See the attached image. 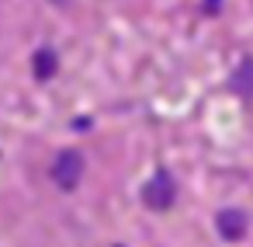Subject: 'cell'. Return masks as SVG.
<instances>
[{"label": "cell", "instance_id": "obj_2", "mask_svg": "<svg viewBox=\"0 0 253 247\" xmlns=\"http://www.w3.org/2000/svg\"><path fill=\"white\" fill-rule=\"evenodd\" d=\"M177 202V181L167 167H156V174L142 185V205L153 212H167Z\"/></svg>", "mask_w": 253, "mask_h": 247}, {"label": "cell", "instance_id": "obj_3", "mask_svg": "<svg viewBox=\"0 0 253 247\" xmlns=\"http://www.w3.org/2000/svg\"><path fill=\"white\" fill-rule=\"evenodd\" d=\"M215 230H218V237H222V240L239 244V240L250 233V216H246L243 209H236V205L218 209V212H215Z\"/></svg>", "mask_w": 253, "mask_h": 247}, {"label": "cell", "instance_id": "obj_1", "mask_svg": "<svg viewBox=\"0 0 253 247\" xmlns=\"http://www.w3.org/2000/svg\"><path fill=\"white\" fill-rule=\"evenodd\" d=\"M84 171H87V160H84L80 150H59L56 160H52V167H49V178H52V185L59 191H77Z\"/></svg>", "mask_w": 253, "mask_h": 247}, {"label": "cell", "instance_id": "obj_4", "mask_svg": "<svg viewBox=\"0 0 253 247\" xmlns=\"http://www.w3.org/2000/svg\"><path fill=\"white\" fill-rule=\"evenodd\" d=\"M32 73H35V80H52V77L59 73V53H56L52 46L35 49V56H32Z\"/></svg>", "mask_w": 253, "mask_h": 247}, {"label": "cell", "instance_id": "obj_5", "mask_svg": "<svg viewBox=\"0 0 253 247\" xmlns=\"http://www.w3.org/2000/svg\"><path fill=\"white\" fill-rule=\"evenodd\" d=\"M229 91L239 98H253V56H243L229 77Z\"/></svg>", "mask_w": 253, "mask_h": 247}]
</instances>
